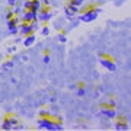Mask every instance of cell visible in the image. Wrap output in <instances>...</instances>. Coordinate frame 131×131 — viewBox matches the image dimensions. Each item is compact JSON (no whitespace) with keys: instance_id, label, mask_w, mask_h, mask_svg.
I'll return each instance as SVG.
<instances>
[{"instance_id":"2e32d148","label":"cell","mask_w":131,"mask_h":131,"mask_svg":"<svg viewBox=\"0 0 131 131\" xmlns=\"http://www.w3.org/2000/svg\"><path fill=\"white\" fill-rule=\"evenodd\" d=\"M15 16V13H13V10L12 9H9L7 12H6V20H9V19H12Z\"/></svg>"},{"instance_id":"9c48e42d","label":"cell","mask_w":131,"mask_h":131,"mask_svg":"<svg viewBox=\"0 0 131 131\" xmlns=\"http://www.w3.org/2000/svg\"><path fill=\"white\" fill-rule=\"evenodd\" d=\"M19 31H20V34H22V35H28V34H32L34 32L29 22H24V24L20 25V29H19Z\"/></svg>"},{"instance_id":"8fae6325","label":"cell","mask_w":131,"mask_h":131,"mask_svg":"<svg viewBox=\"0 0 131 131\" xmlns=\"http://www.w3.org/2000/svg\"><path fill=\"white\" fill-rule=\"evenodd\" d=\"M41 7H42L41 0H32V5H31V9L29 10H34V12L38 13V10H41Z\"/></svg>"},{"instance_id":"52a82bcc","label":"cell","mask_w":131,"mask_h":131,"mask_svg":"<svg viewBox=\"0 0 131 131\" xmlns=\"http://www.w3.org/2000/svg\"><path fill=\"white\" fill-rule=\"evenodd\" d=\"M77 10H79L77 9V6H73V5H70V3L64 7V12H66V15H67V18L69 19H71L73 16H76Z\"/></svg>"},{"instance_id":"7a4b0ae2","label":"cell","mask_w":131,"mask_h":131,"mask_svg":"<svg viewBox=\"0 0 131 131\" xmlns=\"http://www.w3.org/2000/svg\"><path fill=\"white\" fill-rule=\"evenodd\" d=\"M99 61H101V64L108 69V70L111 71H115L117 70V64H115V61L111 58V56H106V54H99Z\"/></svg>"},{"instance_id":"d6986e66","label":"cell","mask_w":131,"mask_h":131,"mask_svg":"<svg viewBox=\"0 0 131 131\" xmlns=\"http://www.w3.org/2000/svg\"><path fill=\"white\" fill-rule=\"evenodd\" d=\"M41 32H42V35H48V34H50V28H48V26H44Z\"/></svg>"},{"instance_id":"8992f818","label":"cell","mask_w":131,"mask_h":131,"mask_svg":"<svg viewBox=\"0 0 131 131\" xmlns=\"http://www.w3.org/2000/svg\"><path fill=\"white\" fill-rule=\"evenodd\" d=\"M101 114H102V115H105L106 118H115V117H117V111H115L114 108L105 106V105L101 108Z\"/></svg>"},{"instance_id":"7c38bea8","label":"cell","mask_w":131,"mask_h":131,"mask_svg":"<svg viewBox=\"0 0 131 131\" xmlns=\"http://www.w3.org/2000/svg\"><path fill=\"white\" fill-rule=\"evenodd\" d=\"M2 128H3V130H12V128H13V127H12V124H10V121H9V118H5Z\"/></svg>"},{"instance_id":"cb8c5ba5","label":"cell","mask_w":131,"mask_h":131,"mask_svg":"<svg viewBox=\"0 0 131 131\" xmlns=\"http://www.w3.org/2000/svg\"><path fill=\"white\" fill-rule=\"evenodd\" d=\"M44 3H45V6H50L52 3V0H44Z\"/></svg>"},{"instance_id":"ac0fdd59","label":"cell","mask_w":131,"mask_h":131,"mask_svg":"<svg viewBox=\"0 0 131 131\" xmlns=\"http://www.w3.org/2000/svg\"><path fill=\"white\" fill-rule=\"evenodd\" d=\"M58 41H60V42H66V41H67V37H66L64 34L61 32L60 35H58Z\"/></svg>"},{"instance_id":"603a6c76","label":"cell","mask_w":131,"mask_h":131,"mask_svg":"<svg viewBox=\"0 0 131 131\" xmlns=\"http://www.w3.org/2000/svg\"><path fill=\"white\" fill-rule=\"evenodd\" d=\"M77 95H79V96H83V95H84V89H83V88H79V90H77Z\"/></svg>"},{"instance_id":"ffe728a7","label":"cell","mask_w":131,"mask_h":131,"mask_svg":"<svg viewBox=\"0 0 131 131\" xmlns=\"http://www.w3.org/2000/svg\"><path fill=\"white\" fill-rule=\"evenodd\" d=\"M7 5L12 7V6H16L18 5V0H7Z\"/></svg>"},{"instance_id":"6da1fadb","label":"cell","mask_w":131,"mask_h":131,"mask_svg":"<svg viewBox=\"0 0 131 131\" xmlns=\"http://www.w3.org/2000/svg\"><path fill=\"white\" fill-rule=\"evenodd\" d=\"M38 127L39 128H47V130H61L63 127H61L60 122H56L54 119L51 118H41L39 121H38Z\"/></svg>"},{"instance_id":"5bb4252c","label":"cell","mask_w":131,"mask_h":131,"mask_svg":"<svg viewBox=\"0 0 131 131\" xmlns=\"http://www.w3.org/2000/svg\"><path fill=\"white\" fill-rule=\"evenodd\" d=\"M31 5H32V0H25V2H24V9L25 10H29V9H31Z\"/></svg>"},{"instance_id":"5b68a950","label":"cell","mask_w":131,"mask_h":131,"mask_svg":"<svg viewBox=\"0 0 131 131\" xmlns=\"http://www.w3.org/2000/svg\"><path fill=\"white\" fill-rule=\"evenodd\" d=\"M18 26H19V19H18V16L15 15L12 19L7 20V28H9L10 34H18Z\"/></svg>"},{"instance_id":"30bf717a","label":"cell","mask_w":131,"mask_h":131,"mask_svg":"<svg viewBox=\"0 0 131 131\" xmlns=\"http://www.w3.org/2000/svg\"><path fill=\"white\" fill-rule=\"evenodd\" d=\"M34 42H35V35H34V32L25 35V39H24V45L25 47H31Z\"/></svg>"},{"instance_id":"d4e9b609","label":"cell","mask_w":131,"mask_h":131,"mask_svg":"<svg viewBox=\"0 0 131 131\" xmlns=\"http://www.w3.org/2000/svg\"><path fill=\"white\" fill-rule=\"evenodd\" d=\"M7 51H9V52H15V51H16V47H9Z\"/></svg>"},{"instance_id":"277c9868","label":"cell","mask_w":131,"mask_h":131,"mask_svg":"<svg viewBox=\"0 0 131 131\" xmlns=\"http://www.w3.org/2000/svg\"><path fill=\"white\" fill-rule=\"evenodd\" d=\"M51 16H52V12H51L50 7H41V10H38V13H37V19L41 20V22L48 20Z\"/></svg>"},{"instance_id":"e0dca14e","label":"cell","mask_w":131,"mask_h":131,"mask_svg":"<svg viewBox=\"0 0 131 131\" xmlns=\"http://www.w3.org/2000/svg\"><path fill=\"white\" fill-rule=\"evenodd\" d=\"M70 5H73V6H80V5H83V0H70Z\"/></svg>"},{"instance_id":"3957f363","label":"cell","mask_w":131,"mask_h":131,"mask_svg":"<svg viewBox=\"0 0 131 131\" xmlns=\"http://www.w3.org/2000/svg\"><path fill=\"white\" fill-rule=\"evenodd\" d=\"M99 15V9H88L86 12H83L82 13V16H80V20L82 22H92V20H95V19L98 18Z\"/></svg>"},{"instance_id":"44dd1931","label":"cell","mask_w":131,"mask_h":131,"mask_svg":"<svg viewBox=\"0 0 131 131\" xmlns=\"http://www.w3.org/2000/svg\"><path fill=\"white\" fill-rule=\"evenodd\" d=\"M12 64H13L12 61H6L5 66H3V69H10V67H12Z\"/></svg>"},{"instance_id":"ba28073f","label":"cell","mask_w":131,"mask_h":131,"mask_svg":"<svg viewBox=\"0 0 131 131\" xmlns=\"http://www.w3.org/2000/svg\"><path fill=\"white\" fill-rule=\"evenodd\" d=\"M37 19V12H34V10H26L22 16V20L24 22H32Z\"/></svg>"},{"instance_id":"7402d4cb","label":"cell","mask_w":131,"mask_h":131,"mask_svg":"<svg viewBox=\"0 0 131 131\" xmlns=\"http://www.w3.org/2000/svg\"><path fill=\"white\" fill-rule=\"evenodd\" d=\"M44 63H50V56H48V51H45V57H44Z\"/></svg>"},{"instance_id":"4fadbf2b","label":"cell","mask_w":131,"mask_h":131,"mask_svg":"<svg viewBox=\"0 0 131 131\" xmlns=\"http://www.w3.org/2000/svg\"><path fill=\"white\" fill-rule=\"evenodd\" d=\"M115 127H117V130H127V128H128L127 124H125V121H118Z\"/></svg>"},{"instance_id":"9a60e30c","label":"cell","mask_w":131,"mask_h":131,"mask_svg":"<svg viewBox=\"0 0 131 131\" xmlns=\"http://www.w3.org/2000/svg\"><path fill=\"white\" fill-rule=\"evenodd\" d=\"M9 121H10V124H12V127H13V128H16V127H18V119H16L15 117H9Z\"/></svg>"}]
</instances>
